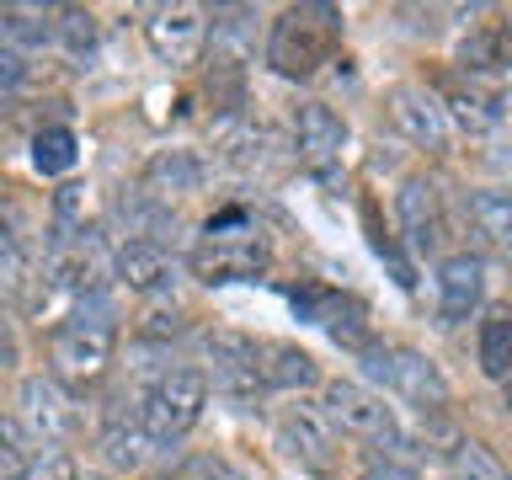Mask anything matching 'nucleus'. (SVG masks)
Here are the masks:
<instances>
[{"mask_svg":"<svg viewBox=\"0 0 512 480\" xmlns=\"http://www.w3.org/2000/svg\"><path fill=\"white\" fill-rule=\"evenodd\" d=\"M496 166H502V171H507V176H512V155H502V160H496Z\"/></svg>","mask_w":512,"mask_h":480,"instance_id":"38","label":"nucleus"},{"mask_svg":"<svg viewBox=\"0 0 512 480\" xmlns=\"http://www.w3.org/2000/svg\"><path fill=\"white\" fill-rule=\"evenodd\" d=\"M22 363V342H16V326H11V310L0 304V368H16Z\"/></svg>","mask_w":512,"mask_h":480,"instance_id":"33","label":"nucleus"},{"mask_svg":"<svg viewBox=\"0 0 512 480\" xmlns=\"http://www.w3.org/2000/svg\"><path fill=\"white\" fill-rule=\"evenodd\" d=\"M342 48V11L326 6V0H304V6L278 11V22L267 27V70L283 80H310L320 75V64L336 59Z\"/></svg>","mask_w":512,"mask_h":480,"instance_id":"3","label":"nucleus"},{"mask_svg":"<svg viewBox=\"0 0 512 480\" xmlns=\"http://www.w3.org/2000/svg\"><path fill=\"white\" fill-rule=\"evenodd\" d=\"M22 75H27V59L0 38V86H22Z\"/></svg>","mask_w":512,"mask_h":480,"instance_id":"34","label":"nucleus"},{"mask_svg":"<svg viewBox=\"0 0 512 480\" xmlns=\"http://www.w3.org/2000/svg\"><path fill=\"white\" fill-rule=\"evenodd\" d=\"M150 454H155V443L144 438V427H139V416H112V422L102 427V459L112 464V470H144L150 464Z\"/></svg>","mask_w":512,"mask_h":480,"instance_id":"23","label":"nucleus"},{"mask_svg":"<svg viewBox=\"0 0 512 480\" xmlns=\"http://www.w3.org/2000/svg\"><path fill=\"white\" fill-rule=\"evenodd\" d=\"M214 150L230 160V166L256 171V166L272 160V134L256 118H246V112H224V118L214 123Z\"/></svg>","mask_w":512,"mask_h":480,"instance_id":"19","label":"nucleus"},{"mask_svg":"<svg viewBox=\"0 0 512 480\" xmlns=\"http://www.w3.org/2000/svg\"><path fill=\"white\" fill-rule=\"evenodd\" d=\"M187 267L203 283H256L272 267V240L246 208H219L187 251Z\"/></svg>","mask_w":512,"mask_h":480,"instance_id":"2","label":"nucleus"},{"mask_svg":"<svg viewBox=\"0 0 512 480\" xmlns=\"http://www.w3.org/2000/svg\"><path fill=\"white\" fill-rule=\"evenodd\" d=\"M464 208H470L475 235H486L491 246L512 251V187H480V192H470Z\"/></svg>","mask_w":512,"mask_h":480,"instance_id":"24","label":"nucleus"},{"mask_svg":"<svg viewBox=\"0 0 512 480\" xmlns=\"http://www.w3.org/2000/svg\"><path fill=\"white\" fill-rule=\"evenodd\" d=\"M75 480H112V475H102V470H86V475H75Z\"/></svg>","mask_w":512,"mask_h":480,"instance_id":"37","label":"nucleus"},{"mask_svg":"<svg viewBox=\"0 0 512 480\" xmlns=\"http://www.w3.org/2000/svg\"><path fill=\"white\" fill-rule=\"evenodd\" d=\"M507 262H512V251H507Z\"/></svg>","mask_w":512,"mask_h":480,"instance_id":"41","label":"nucleus"},{"mask_svg":"<svg viewBox=\"0 0 512 480\" xmlns=\"http://www.w3.org/2000/svg\"><path fill=\"white\" fill-rule=\"evenodd\" d=\"M363 363H368V374L384 379V390L400 395L406 406H416L422 416H443L448 411V379H443V368L427 358V352H416V347H368L363 352Z\"/></svg>","mask_w":512,"mask_h":480,"instance_id":"6","label":"nucleus"},{"mask_svg":"<svg viewBox=\"0 0 512 480\" xmlns=\"http://www.w3.org/2000/svg\"><path fill=\"white\" fill-rule=\"evenodd\" d=\"M112 352H118V310H112L107 288L75 299V310L54 326V342H48V379L70 384V390H86L112 368Z\"/></svg>","mask_w":512,"mask_h":480,"instance_id":"1","label":"nucleus"},{"mask_svg":"<svg viewBox=\"0 0 512 480\" xmlns=\"http://www.w3.org/2000/svg\"><path fill=\"white\" fill-rule=\"evenodd\" d=\"M203 176H208V166H203V160L192 155V150H155L150 160H144L139 187L155 192L160 203H171V198H187V192H198Z\"/></svg>","mask_w":512,"mask_h":480,"instance_id":"18","label":"nucleus"},{"mask_svg":"<svg viewBox=\"0 0 512 480\" xmlns=\"http://www.w3.org/2000/svg\"><path fill=\"white\" fill-rule=\"evenodd\" d=\"M38 459V443L22 432L16 416H0V480H22Z\"/></svg>","mask_w":512,"mask_h":480,"instance_id":"28","label":"nucleus"},{"mask_svg":"<svg viewBox=\"0 0 512 480\" xmlns=\"http://www.w3.org/2000/svg\"><path fill=\"white\" fill-rule=\"evenodd\" d=\"M443 102V118H448V128H464V134H496V128L507 123V107H512V96L496 86V80H486V75H464V80H454L448 86V96H438Z\"/></svg>","mask_w":512,"mask_h":480,"instance_id":"12","label":"nucleus"},{"mask_svg":"<svg viewBox=\"0 0 512 480\" xmlns=\"http://www.w3.org/2000/svg\"><path fill=\"white\" fill-rule=\"evenodd\" d=\"M75 160H80V139H75V128H64V123H48L32 134V166H38L43 176H64V171H75Z\"/></svg>","mask_w":512,"mask_h":480,"instance_id":"25","label":"nucleus"},{"mask_svg":"<svg viewBox=\"0 0 512 480\" xmlns=\"http://www.w3.org/2000/svg\"><path fill=\"white\" fill-rule=\"evenodd\" d=\"M347 123L336 118V112L326 102H304L294 112V155H299V166L315 176V182H326L336 187L342 182V171H347Z\"/></svg>","mask_w":512,"mask_h":480,"instance_id":"8","label":"nucleus"},{"mask_svg":"<svg viewBox=\"0 0 512 480\" xmlns=\"http://www.w3.org/2000/svg\"><path fill=\"white\" fill-rule=\"evenodd\" d=\"M107 262H112V278H118V288H128V294H144V299L171 294V288L182 283V272H187V262L166 246V240H118Z\"/></svg>","mask_w":512,"mask_h":480,"instance_id":"9","label":"nucleus"},{"mask_svg":"<svg viewBox=\"0 0 512 480\" xmlns=\"http://www.w3.org/2000/svg\"><path fill=\"white\" fill-rule=\"evenodd\" d=\"M176 475H182V480H240V475L230 470V464L219 459V454H192Z\"/></svg>","mask_w":512,"mask_h":480,"instance_id":"31","label":"nucleus"},{"mask_svg":"<svg viewBox=\"0 0 512 480\" xmlns=\"http://www.w3.org/2000/svg\"><path fill=\"white\" fill-rule=\"evenodd\" d=\"M480 299H486V256H475V251L443 256L438 262V315H443V326L470 320L480 310Z\"/></svg>","mask_w":512,"mask_h":480,"instance_id":"16","label":"nucleus"},{"mask_svg":"<svg viewBox=\"0 0 512 480\" xmlns=\"http://www.w3.org/2000/svg\"><path fill=\"white\" fill-rule=\"evenodd\" d=\"M160 480H182V475H160Z\"/></svg>","mask_w":512,"mask_h":480,"instance_id":"40","label":"nucleus"},{"mask_svg":"<svg viewBox=\"0 0 512 480\" xmlns=\"http://www.w3.org/2000/svg\"><path fill=\"white\" fill-rule=\"evenodd\" d=\"M144 43H150V54L160 64H171V70H187V64H198L203 43H208V11L203 6H155L144 16Z\"/></svg>","mask_w":512,"mask_h":480,"instance_id":"10","label":"nucleus"},{"mask_svg":"<svg viewBox=\"0 0 512 480\" xmlns=\"http://www.w3.org/2000/svg\"><path fill=\"white\" fill-rule=\"evenodd\" d=\"M278 448L288 459H299L304 470H331L336 464V432H331V422L320 416V406H283L278 411Z\"/></svg>","mask_w":512,"mask_h":480,"instance_id":"13","label":"nucleus"},{"mask_svg":"<svg viewBox=\"0 0 512 480\" xmlns=\"http://www.w3.org/2000/svg\"><path fill=\"white\" fill-rule=\"evenodd\" d=\"M448 470H454V480H507V464L475 438H459L448 448Z\"/></svg>","mask_w":512,"mask_h":480,"instance_id":"26","label":"nucleus"},{"mask_svg":"<svg viewBox=\"0 0 512 480\" xmlns=\"http://www.w3.org/2000/svg\"><path fill=\"white\" fill-rule=\"evenodd\" d=\"M80 470H75V464H70V454H59V448H54V454H38V459H32V470L22 475V480H75Z\"/></svg>","mask_w":512,"mask_h":480,"instance_id":"32","label":"nucleus"},{"mask_svg":"<svg viewBox=\"0 0 512 480\" xmlns=\"http://www.w3.org/2000/svg\"><path fill=\"white\" fill-rule=\"evenodd\" d=\"M496 38H502V59L512 64V11L502 16V22H496Z\"/></svg>","mask_w":512,"mask_h":480,"instance_id":"36","label":"nucleus"},{"mask_svg":"<svg viewBox=\"0 0 512 480\" xmlns=\"http://www.w3.org/2000/svg\"><path fill=\"white\" fill-rule=\"evenodd\" d=\"M358 480H416L411 470H400V464H368Z\"/></svg>","mask_w":512,"mask_h":480,"instance_id":"35","label":"nucleus"},{"mask_svg":"<svg viewBox=\"0 0 512 480\" xmlns=\"http://www.w3.org/2000/svg\"><path fill=\"white\" fill-rule=\"evenodd\" d=\"M0 38L22 59L32 48H48L54 43V6H0Z\"/></svg>","mask_w":512,"mask_h":480,"instance_id":"22","label":"nucleus"},{"mask_svg":"<svg viewBox=\"0 0 512 480\" xmlns=\"http://www.w3.org/2000/svg\"><path fill=\"white\" fill-rule=\"evenodd\" d=\"M390 123L427 155H443L448 134H454L448 118H443V102L427 86H390Z\"/></svg>","mask_w":512,"mask_h":480,"instance_id":"14","label":"nucleus"},{"mask_svg":"<svg viewBox=\"0 0 512 480\" xmlns=\"http://www.w3.org/2000/svg\"><path fill=\"white\" fill-rule=\"evenodd\" d=\"M203 411H208V379H203V368H192V363H176L166 374H155L144 384L139 406H134L144 438L155 448L187 443L192 427L203 422Z\"/></svg>","mask_w":512,"mask_h":480,"instance_id":"4","label":"nucleus"},{"mask_svg":"<svg viewBox=\"0 0 512 480\" xmlns=\"http://www.w3.org/2000/svg\"><path fill=\"white\" fill-rule=\"evenodd\" d=\"M203 379L214 384L219 395H230L240 400V406H251V400H262L267 395V384H262V342L246 331H230V326H219V331H203Z\"/></svg>","mask_w":512,"mask_h":480,"instance_id":"7","label":"nucleus"},{"mask_svg":"<svg viewBox=\"0 0 512 480\" xmlns=\"http://www.w3.org/2000/svg\"><path fill=\"white\" fill-rule=\"evenodd\" d=\"M294 310L304 320L331 331V342H342L347 352H363L374 347V331H368V304L352 299V294H336V288H294Z\"/></svg>","mask_w":512,"mask_h":480,"instance_id":"11","label":"nucleus"},{"mask_svg":"<svg viewBox=\"0 0 512 480\" xmlns=\"http://www.w3.org/2000/svg\"><path fill=\"white\" fill-rule=\"evenodd\" d=\"M475 358L486 379H512V304H491L475 331Z\"/></svg>","mask_w":512,"mask_h":480,"instance_id":"21","label":"nucleus"},{"mask_svg":"<svg viewBox=\"0 0 512 480\" xmlns=\"http://www.w3.org/2000/svg\"><path fill=\"white\" fill-rule=\"evenodd\" d=\"M320 416L331 422V432L379 448H406V432L395 422V406H384V395H374L358 379H326L320 384Z\"/></svg>","mask_w":512,"mask_h":480,"instance_id":"5","label":"nucleus"},{"mask_svg":"<svg viewBox=\"0 0 512 480\" xmlns=\"http://www.w3.org/2000/svg\"><path fill=\"white\" fill-rule=\"evenodd\" d=\"M22 416H16V422H22V432L32 443H59L64 432L75 427V406H70V395H64V384H54V379H22Z\"/></svg>","mask_w":512,"mask_h":480,"instance_id":"17","label":"nucleus"},{"mask_svg":"<svg viewBox=\"0 0 512 480\" xmlns=\"http://www.w3.org/2000/svg\"><path fill=\"white\" fill-rule=\"evenodd\" d=\"M262 384H267V390H288V395L315 390V384H320L315 352H304L294 342H262Z\"/></svg>","mask_w":512,"mask_h":480,"instance_id":"20","label":"nucleus"},{"mask_svg":"<svg viewBox=\"0 0 512 480\" xmlns=\"http://www.w3.org/2000/svg\"><path fill=\"white\" fill-rule=\"evenodd\" d=\"M27 240L16 235V224L11 219H0V288H16V283H27Z\"/></svg>","mask_w":512,"mask_h":480,"instance_id":"30","label":"nucleus"},{"mask_svg":"<svg viewBox=\"0 0 512 480\" xmlns=\"http://www.w3.org/2000/svg\"><path fill=\"white\" fill-rule=\"evenodd\" d=\"M395 219H400V235L411 240V251L416 256H432L443 246V198H438V187L427 182V176H406L395 192Z\"/></svg>","mask_w":512,"mask_h":480,"instance_id":"15","label":"nucleus"},{"mask_svg":"<svg viewBox=\"0 0 512 480\" xmlns=\"http://www.w3.org/2000/svg\"><path fill=\"white\" fill-rule=\"evenodd\" d=\"M507 416H512V384H507Z\"/></svg>","mask_w":512,"mask_h":480,"instance_id":"39","label":"nucleus"},{"mask_svg":"<svg viewBox=\"0 0 512 480\" xmlns=\"http://www.w3.org/2000/svg\"><path fill=\"white\" fill-rule=\"evenodd\" d=\"M459 64H464L470 75H491L496 64H507V59H502V38H496V22L475 27L470 38L459 43Z\"/></svg>","mask_w":512,"mask_h":480,"instance_id":"29","label":"nucleus"},{"mask_svg":"<svg viewBox=\"0 0 512 480\" xmlns=\"http://www.w3.org/2000/svg\"><path fill=\"white\" fill-rule=\"evenodd\" d=\"M54 43L70 59H86L91 48H96V16L80 11V6H59L54 11Z\"/></svg>","mask_w":512,"mask_h":480,"instance_id":"27","label":"nucleus"}]
</instances>
